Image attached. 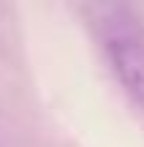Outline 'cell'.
<instances>
[{
	"label": "cell",
	"instance_id": "1",
	"mask_svg": "<svg viewBox=\"0 0 144 147\" xmlns=\"http://www.w3.org/2000/svg\"><path fill=\"white\" fill-rule=\"evenodd\" d=\"M87 16L117 82L144 106V16L131 0H90Z\"/></svg>",
	"mask_w": 144,
	"mask_h": 147
}]
</instances>
